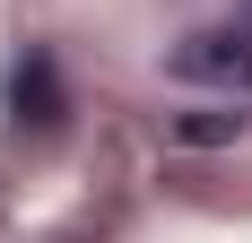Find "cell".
<instances>
[{
	"label": "cell",
	"mask_w": 252,
	"mask_h": 243,
	"mask_svg": "<svg viewBox=\"0 0 252 243\" xmlns=\"http://www.w3.org/2000/svg\"><path fill=\"white\" fill-rule=\"evenodd\" d=\"M165 70L183 87H226V96H252V26H200L165 52Z\"/></svg>",
	"instance_id": "cell-1"
}]
</instances>
